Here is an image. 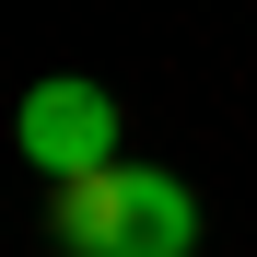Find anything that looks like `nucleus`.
Segmentation results:
<instances>
[{"label": "nucleus", "mask_w": 257, "mask_h": 257, "mask_svg": "<svg viewBox=\"0 0 257 257\" xmlns=\"http://www.w3.org/2000/svg\"><path fill=\"white\" fill-rule=\"evenodd\" d=\"M59 245L70 257H199V199L164 164H105L59 187Z\"/></svg>", "instance_id": "nucleus-1"}, {"label": "nucleus", "mask_w": 257, "mask_h": 257, "mask_svg": "<svg viewBox=\"0 0 257 257\" xmlns=\"http://www.w3.org/2000/svg\"><path fill=\"white\" fill-rule=\"evenodd\" d=\"M12 152H24L47 187H82V176H105V164H117V94H105V82H82V70L35 82V94L12 105Z\"/></svg>", "instance_id": "nucleus-2"}]
</instances>
